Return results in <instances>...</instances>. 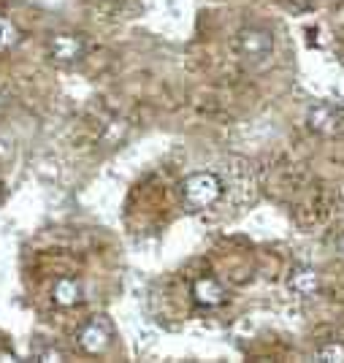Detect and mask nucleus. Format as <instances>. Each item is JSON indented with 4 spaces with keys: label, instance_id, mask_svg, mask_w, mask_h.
I'll return each mask as SVG.
<instances>
[{
    "label": "nucleus",
    "instance_id": "10",
    "mask_svg": "<svg viewBox=\"0 0 344 363\" xmlns=\"http://www.w3.org/2000/svg\"><path fill=\"white\" fill-rule=\"evenodd\" d=\"M125 133H128V125L122 120H111L109 125H106V130H104V136H101V144H117V141H122L125 138Z\"/></svg>",
    "mask_w": 344,
    "mask_h": 363
},
{
    "label": "nucleus",
    "instance_id": "8",
    "mask_svg": "<svg viewBox=\"0 0 344 363\" xmlns=\"http://www.w3.org/2000/svg\"><path fill=\"white\" fill-rule=\"evenodd\" d=\"M287 288L299 296H312L314 290L320 288V279L312 269H293V274L287 277Z\"/></svg>",
    "mask_w": 344,
    "mask_h": 363
},
{
    "label": "nucleus",
    "instance_id": "12",
    "mask_svg": "<svg viewBox=\"0 0 344 363\" xmlns=\"http://www.w3.org/2000/svg\"><path fill=\"white\" fill-rule=\"evenodd\" d=\"M33 361L60 363V361H65V355H62V350L52 347V345H46V347H35V350H33Z\"/></svg>",
    "mask_w": 344,
    "mask_h": 363
},
{
    "label": "nucleus",
    "instance_id": "3",
    "mask_svg": "<svg viewBox=\"0 0 344 363\" xmlns=\"http://www.w3.org/2000/svg\"><path fill=\"white\" fill-rule=\"evenodd\" d=\"M111 339H114V325H111V320L106 318V315H98L90 323H84L79 336H76L79 347L84 350L87 355H101V352H106L109 345H111Z\"/></svg>",
    "mask_w": 344,
    "mask_h": 363
},
{
    "label": "nucleus",
    "instance_id": "11",
    "mask_svg": "<svg viewBox=\"0 0 344 363\" xmlns=\"http://www.w3.org/2000/svg\"><path fill=\"white\" fill-rule=\"evenodd\" d=\"M314 358H317V361H344V345L328 342V345H323V347L317 350Z\"/></svg>",
    "mask_w": 344,
    "mask_h": 363
},
{
    "label": "nucleus",
    "instance_id": "1",
    "mask_svg": "<svg viewBox=\"0 0 344 363\" xmlns=\"http://www.w3.org/2000/svg\"><path fill=\"white\" fill-rule=\"evenodd\" d=\"M223 193V182L217 179L209 171H198V174H190L187 179L182 182V198L187 206L193 209H206L211 206Z\"/></svg>",
    "mask_w": 344,
    "mask_h": 363
},
{
    "label": "nucleus",
    "instance_id": "14",
    "mask_svg": "<svg viewBox=\"0 0 344 363\" xmlns=\"http://www.w3.org/2000/svg\"><path fill=\"white\" fill-rule=\"evenodd\" d=\"M287 3H293V6H296V9H306V6H309V3H312V0H287Z\"/></svg>",
    "mask_w": 344,
    "mask_h": 363
},
{
    "label": "nucleus",
    "instance_id": "2",
    "mask_svg": "<svg viewBox=\"0 0 344 363\" xmlns=\"http://www.w3.org/2000/svg\"><path fill=\"white\" fill-rule=\"evenodd\" d=\"M236 52L241 55V60L247 62H263L271 57L274 52V35L263 28H241L236 33Z\"/></svg>",
    "mask_w": 344,
    "mask_h": 363
},
{
    "label": "nucleus",
    "instance_id": "7",
    "mask_svg": "<svg viewBox=\"0 0 344 363\" xmlns=\"http://www.w3.org/2000/svg\"><path fill=\"white\" fill-rule=\"evenodd\" d=\"M82 301V288L74 277H62L52 285V303L55 306H62V309H71Z\"/></svg>",
    "mask_w": 344,
    "mask_h": 363
},
{
    "label": "nucleus",
    "instance_id": "17",
    "mask_svg": "<svg viewBox=\"0 0 344 363\" xmlns=\"http://www.w3.org/2000/svg\"><path fill=\"white\" fill-rule=\"evenodd\" d=\"M339 252H342V255H344V233H342V236H339Z\"/></svg>",
    "mask_w": 344,
    "mask_h": 363
},
{
    "label": "nucleus",
    "instance_id": "5",
    "mask_svg": "<svg viewBox=\"0 0 344 363\" xmlns=\"http://www.w3.org/2000/svg\"><path fill=\"white\" fill-rule=\"evenodd\" d=\"M306 125L312 128L314 133H323V136H336L344 130V111L328 104H320L306 114Z\"/></svg>",
    "mask_w": 344,
    "mask_h": 363
},
{
    "label": "nucleus",
    "instance_id": "4",
    "mask_svg": "<svg viewBox=\"0 0 344 363\" xmlns=\"http://www.w3.org/2000/svg\"><path fill=\"white\" fill-rule=\"evenodd\" d=\"M84 52H87V44L76 33H55L46 41V55L57 65H74L84 57Z\"/></svg>",
    "mask_w": 344,
    "mask_h": 363
},
{
    "label": "nucleus",
    "instance_id": "13",
    "mask_svg": "<svg viewBox=\"0 0 344 363\" xmlns=\"http://www.w3.org/2000/svg\"><path fill=\"white\" fill-rule=\"evenodd\" d=\"M14 361H19V355H16L14 350L0 347V363H14Z\"/></svg>",
    "mask_w": 344,
    "mask_h": 363
},
{
    "label": "nucleus",
    "instance_id": "6",
    "mask_svg": "<svg viewBox=\"0 0 344 363\" xmlns=\"http://www.w3.org/2000/svg\"><path fill=\"white\" fill-rule=\"evenodd\" d=\"M193 298L198 306L211 309V306H220L225 301V288L220 285V279H214V277H201L193 285Z\"/></svg>",
    "mask_w": 344,
    "mask_h": 363
},
{
    "label": "nucleus",
    "instance_id": "15",
    "mask_svg": "<svg viewBox=\"0 0 344 363\" xmlns=\"http://www.w3.org/2000/svg\"><path fill=\"white\" fill-rule=\"evenodd\" d=\"M6 106H9V101H6V95H3V92H0V114H3V111H6Z\"/></svg>",
    "mask_w": 344,
    "mask_h": 363
},
{
    "label": "nucleus",
    "instance_id": "9",
    "mask_svg": "<svg viewBox=\"0 0 344 363\" xmlns=\"http://www.w3.org/2000/svg\"><path fill=\"white\" fill-rule=\"evenodd\" d=\"M16 44H19V30H16V25L6 14H0V52H3V49H11V46H16Z\"/></svg>",
    "mask_w": 344,
    "mask_h": 363
},
{
    "label": "nucleus",
    "instance_id": "16",
    "mask_svg": "<svg viewBox=\"0 0 344 363\" xmlns=\"http://www.w3.org/2000/svg\"><path fill=\"white\" fill-rule=\"evenodd\" d=\"M98 3H101V6H117L120 0H98Z\"/></svg>",
    "mask_w": 344,
    "mask_h": 363
}]
</instances>
